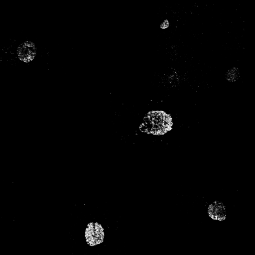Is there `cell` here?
I'll list each match as a JSON object with an SVG mask.
<instances>
[{
    "mask_svg": "<svg viewBox=\"0 0 255 255\" xmlns=\"http://www.w3.org/2000/svg\"><path fill=\"white\" fill-rule=\"evenodd\" d=\"M87 242L90 246H95L103 242L104 238V229L98 223H89L85 231Z\"/></svg>",
    "mask_w": 255,
    "mask_h": 255,
    "instance_id": "7a4b0ae2",
    "label": "cell"
},
{
    "mask_svg": "<svg viewBox=\"0 0 255 255\" xmlns=\"http://www.w3.org/2000/svg\"><path fill=\"white\" fill-rule=\"evenodd\" d=\"M207 214L212 220L224 221L227 218L226 206L222 201H215L208 206Z\"/></svg>",
    "mask_w": 255,
    "mask_h": 255,
    "instance_id": "3957f363",
    "label": "cell"
},
{
    "mask_svg": "<svg viewBox=\"0 0 255 255\" xmlns=\"http://www.w3.org/2000/svg\"><path fill=\"white\" fill-rule=\"evenodd\" d=\"M240 71L239 68L233 67L230 69L226 74V79L229 82H235L239 79Z\"/></svg>",
    "mask_w": 255,
    "mask_h": 255,
    "instance_id": "277c9868",
    "label": "cell"
},
{
    "mask_svg": "<svg viewBox=\"0 0 255 255\" xmlns=\"http://www.w3.org/2000/svg\"><path fill=\"white\" fill-rule=\"evenodd\" d=\"M171 116L163 111H152L144 117L141 127L142 131L155 135L164 134L171 129Z\"/></svg>",
    "mask_w": 255,
    "mask_h": 255,
    "instance_id": "6da1fadb",
    "label": "cell"
},
{
    "mask_svg": "<svg viewBox=\"0 0 255 255\" xmlns=\"http://www.w3.org/2000/svg\"><path fill=\"white\" fill-rule=\"evenodd\" d=\"M169 25V22L167 20H165L160 25L161 28H166Z\"/></svg>",
    "mask_w": 255,
    "mask_h": 255,
    "instance_id": "5b68a950",
    "label": "cell"
}]
</instances>
